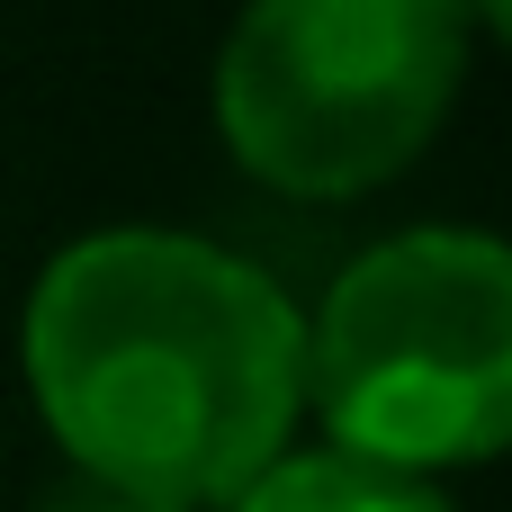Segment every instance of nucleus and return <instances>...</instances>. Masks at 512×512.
<instances>
[{
	"label": "nucleus",
	"instance_id": "obj_2",
	"mask_svg": "<svg viewBox=\"0 0 512 512\" xmlns=\"http://www.w3.org/2000/svg\"><path fill=\"white\" fill-rule=\"evenodd\" d=\"M306 396L333 450L432 477L477 468L512 432V261L495 234L423 225L360 252L315 333Z\"/></svg>",
	"mask_w": 512,
	"mask_h": 512
},
{
	"label": "nucleus",
	"instance_id": "obj_3",
	"mask_svg": "<svg viewBox=\"0 0 512 512\" xmlns=\"http://www.w3.org/2000/svg\"><path fill=\"white\" fill-rule=\"evenodd\" d=\"M468 45V0H243L216 135L279 198H360L441 135Z\"/></svg>",
	"mask_w": 512,
	"mask_h": 512
},
{
	"label": "nucleus",
	"instance_id": "obj_4",
	"mask_svg": "<svg viewBox=\"0 0 512 512\" xmlns=\"http://www.w3.org/2000/svg\"><path fill=\"white\" fill-rule=\"evenodd\" d=\"M234 512H450L423 477H396V468H369L351 450H279Z\"/></svg>",
	"mask_w": 512,
	"mask_h": 512
},
{
	"label": "nucleus",
	"instance_id": "obj_1",
	"mask_svg": "<svg viewBox=\"0 0 512 512\" xmlns=\"http://www.w3.org/2000/svg\"><path fill=\"white\" fill-rule=\"evenodd\" d=\"M27 387L90 486L144 504H234L297 432V306L198 234H90L27 297Z\"/></svg>",
	"mask_w": 512,
	"mask_h": 512
},
{
	"label": "nucleus",
	"instance_id": "obj_5",
	"mask_svg": "<svg viewBox=\"0 0 512 512\" xmlns=\"http://www.w3.org/2000/svg\"><path fill=\"white\" fill-rule=\"evenodd\" d=\"M36 512H180V504H144V495H117V486H90V477H72V486H54Z\"/></svg>",
	"mask_w": 512,
	"mask_h": 512
}]
</instances>
